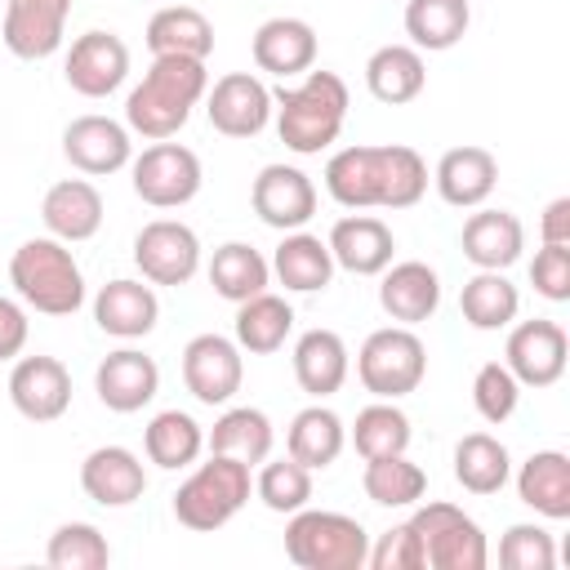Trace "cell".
<instances>
[{"label":"cell","mask_w":570,"mask_h":570,"mask_svg":"<svg viewBox=\"0 0 570 570\" xmlns=\"http://www.w3.org/2000/svg\"><path fill=\"white\" fill-rule=\"evenodd\" d=\"M249 205H254V214H258L267 227H276V232H298V227H307L312 214H316V187H312V178H307L303 169H294V165H263L258 178H254V187H249Z\"/></svg>","instance_id":"ac0fdd59"},{"label":"cell","mask_w":570,"mask_h":570,"mask_svg":"<svg viewBox=\"0 0 570 570\" xmlns=\"http://www.w3.org/2000/svg\"><path fill=\"white\" fill-rule=\"evenodd\" d=\"M205 89L209 71L200 58H151L147 76L125 98L129 134H142L147 142L174 138L191 120V107L205 98Z\"/></svg>","instance_id":"7a4b0ae2"},{"label":"cell","mask_w":570,"mask_h":570,"mask_svg":"<svg viewBox=\"0 0 570 570\" xmlns=\"http://www.w3.org/2000/svg\"><path fill=\"white\" fill-rule=\"evenodd\" d=\"M459 312L472 330H508L521 312V294L503 272H476L459 289Z\"/></svg>","instance_id":"ab89813d"},{"label":"cell","mask_w":570,"mask_h":570,"mask_svg":"<svg viewBox=\"0 0 570 570\" xmlns=\"http://www.w3.org/2000/svg\"><path fill=\"white\" fill-rule=\"evenodd\" d=\"M205 116L223 138H254L272 120V89L254 71H227L205 89Z\"/></svg>","instance_id":"8fae6325"},{"label":"cell","mask_w":570,"mask_h":570,"mask_svg":"<svg viewBox=\"0 0 570 570\" xmlns=\"http://www.w3.org/2000/svg\"><path fill=\"white\" fill-rule=\"evenodd\" d=\"M249 463L232 459V454H209L174 494V517L178 525L196 530V534H209V530H223L245 503H249Z\"/></svg>","instance_id":"8992f818"},{"label":"cell","mask_w":570,"mask_h":570,"mask_svg":"<svg viewBox=\"0 0 570 570\" xmlns=\"http://www.w3.org/2000/svg\"><path fill=\"white\" fill-rule=\"evenodd\" d=\"M539 240L543 245H570V196L548 200V209L539 218Z\"/></svg>","instance_id":"f907efd6"},{"label":"cell","mask_w":570,"mask_h":570,"mask_svg":"<svg viewBox=\"0 0 570 570\" xmlns=\"http://www.w3.org/2000/svg\"><path fill=\"white\" fill-rule=\"evenodd\" d=\"M94 392L116 414H138L160 392V365L138 347H116L94 370Z\"/></svg>","instance_id":"d6986e66"},{"label":"cell","mask_w":570,"mask_h":570,"mask_svg":"<svg viewBox=\"0 0 570 570\" xmlns=\"http://www.w3.org/2000/svg\"><path fill=\"white\" fill-rule=\"evenodd\" d=\"M94 321L111 338H147L160 321V298H156L151 281L116 276L94 294Z\"/></svg>","instance_id":"ffe728a7"},{"label":"cell","mask_w":570,"mask_h":570,"mask_svg":"<svg viewBox=\"0 0 570 570\" xmlns=\"http://www.w3.org/2000/svg\"><path fill=\"white\" fill-rule=\"evenodd\" d=\"M294 330V307L281 294H254L245 303H236V347L249 356H272L285 347Z\"/></svg>","instance_id":"e575fe53"},{"label":"cell","mask_w":570,"mask_h":570,"mask_svg":"<svg viewBox=\"0 0 570 570\" xmlns=\"http://www.w3.org/2000/svg\"><path fill=\"white\" fill-rule=\"evenodd\" d=\"M347 445V428L343 419L330 410V405H307L289 419V432H285V454L298 459L307 472H325Z\"/></svg>","instance_id":"d6a6232c"},{"label":"cell","mask_w":570,"mask_h":570,"mask_svg":"<svg viewBox=\"0 0 570 570\" xmlns=\"http://www.w3.org/2000/svg\"><path fill=\"white\" fill-rule=\"evenodd\" d=\"M267 281H272V263L254 245H245V240H227L209 258V285L227 303H245V298L263 294Z\"/></svg>","instance_id":"74e56055"},{"label":"cell","mask_w":570,"mask_h":570,"mask_svg":"<svg viewBox=\"0 0 570 570\" xmlns=\"http://www.w3.org/2000/svg\"><path fill=\"white\" fill-rule=\"evenodd\" d=\"M361 490H365V499L379 503V508H414V503L428 494V472H423L419 463H410L405 454L365 459Z\"/></svg>","instance_id":"60d3db41"},{"label":"cell","mask_w":570,"mask_h":570,"mask_svg":"<svg viewBox=\"0 0 570 570\" xmlns=\"http://www.w3.org/2000/svg\"><path fill=\"white\" fill-rule=\"evenodd\" d=\"M410 530L419 534L423 566H432V570H485V561H490L481 525L454 503H441V499L419 503L410 517Z\"/></svg>","instance_id":"ba28073f"},{"label":"cell","mask_w":570,"mask_h":570,"mask_svg":"<svg viewBox=\"0 0 570 570\" xmlns=\"http://www.w3.org/2000/svg\"><path fill=\"white\" fill-rule=\"evenodd\" d=\"M254 494L263 499V508L267 512H281V517H289V512H298V508H307L312 503V472L298 463V459H263V468H258V476H254Z\"/></svg>","instance_id":"ee69618b"},{"label":"cell","mask_w":570,"mask_h":570,"mask_svg":"<svg viewBox=\"0 0 570 570\" xmlns=\"http://www.w3.org/2000/svg\"><path fill=\"white\" fill-rule=\"evenodd\" d=\"M512 476V459H508V445L490 432H468L459 445H454V481L468 490V494H499Z\"/></svg>","instance_id":"f35d334b"},{"label":"cell","mask_w":570,"mask_h":570,"mask_svg":"<svg viewBox=\"0 0 570 570\" xmlns=\"http://www.w3.org/2000/svg\"><path fill=\"white\" fill-rule=\"evenodd\" d=\"M499 566L503 570H552L557 566V543L543 525L517 521L499 539Z\"/></svg>","instance_id":"f6af8a7d"},{"label":"cell","mask_w":570,"mask_h":570,"mask_svg":"<svg viewBox=\"0 0 570 570\" xmlns=\"http://www.w3.org/2000/svg\"><path fill=\"white\" fill-rule=\"evenodd\" d=\"M27 312L13 298H0V361H13L27 347Z\"/></svg>","instance_id":"681fc988"},{"label":"cell","mask_w":570,"mask_h":570,"mask_svg":"<svg viewBox=\"0 0 570 570\" xmlns=\"http://www.w3.org/2000/svg\"><path fill=\"white\" fill-rule=\"evenodd\" d=\"M423 374H428V347L410 325H383L356 352V379L379 401H401L419 392Z\"/></svg>","instance_id":"52a82bcc"},{"label":"cell","mask_w":570,"mask_h":570,"mask_svg":"<svg viewBox=\"0 0 570 570\" xmlns=\"http://www.w3.org/2000/svg\"><path fill=\"white\" fill-rule=\"evenodd\" d=\"M249 53H254V67L267 71V76H281V80L307 76L316 67V31H312V22L281 13V18H267L254 31Z\"/></svg>","instance_id":"603a6c76"},{"label":"cell","mask_w":570,"mask_h":570,"mask_svg":"<svg viewBox=\"0 0 570 570\" xmlns=\"http://www.w3.org/2000/svg\"><path fill=\"white\" fill-rule=\"evenodd\" d=\"M129 183H134V196L151 209H183L187 200H196L205 174H200V156L183 142H151L142 147V156L129 160Z\"/></svg>","instance_id":"9c48e42d"},{"label":"cell","mask_w":570,"mask_h":570,"mask_svg":"<svg viewBox=\"0 0 570 570\" xmlns=\"http://www.w3.org/2000/svg\"><path fill=\"white\" fill-rule=\"evenodd\" d=\"M62 156L71 160V169L89 174V178H102V174H116L134 160V142H129V125L111 120V116H76L67 129H62Z\"/></svg>","instance_id":"e0dca14e"},{"label":"cell","mask_w":570,"mask_h":570,"mask_svg":"<svg viewBox=\"0 0 570 570\" xmlns=\"http://www.w3.org/2000/svg\"><path fill=\"white\" fill-rule=\"evenodd\" d=\"M370 552V534L347 512L298 508L285 525V557L298 570H361Z\"/></svg>","instance_id":"5b68a950"},{"label":"cell","mask_w":570,"mask_h":570,"mask_svg":"<svg viewBox=\"0 0 570 570\" xmlns=\"http://www.w3.org/2000/svg\"><path fill=\"white\" fill-rule=\"evenodd\" d=\"M472 4L468 0H405V36L414 49L441 53L468 36Z\"/></svg>","instance_id":"8d00e7d4"},{"label":"cell","mask_w":570,"mask_h":570,"mask_svg":"<svg viewBox=\"0 0 570 570\" xmlns=\"http://www.w3.org/2000/svg\"><path fill=\"white\" fill-rule=\"evenodd\" d=\"M272 441H276L272 419H267L258 405H232V410H223V414L214 419V428L205 432V450H209V454H232V459H240V463H249V468L272 454Z\"/></svg>","instance_id":"836d02e7"},{"label":"cell","mask_w":570,"mask_h":570,"mask_svg":"<svg viewBox=\"0 0 570 570\" xmlns=\"http://www.w3.org/2000/svg\"><path fill=\"white\" fill-rule=\"evenodd\" d=\"M276 134L298 156H321L347 120V85L338 71H307L298 85L272 94Z\"/></svg>","instance_id":"3957f363"},{"label":"cell","mask_w":570,"mask_h":570,"mask_svg":"<svg viewBox=\"0 0 570 570\" xmlns=\"http://www.w3.org/2000/svg\"><path fill=\"white\" fill-rule=\"evenodd\" d=\"M325 191L343 209H410L428 191V165L405 142L343 147L325 165Z\"/></svg>","instance_id":"6da1fadb"},{"label":"cell","mask_w":570,"mask_h":570,"mask_svg":"<svg viewBox=\"0 0 570 570\" xmlns=\"http://www.w3.org/2000/svg\"><path fill=\"white\" fill-rule=\"evenodd\" d=\"M134 263L151 285H187L200 272V236L178 218H151L134 236Z\"/></svg>","instance_id":"30bf717a"},{"label":"cell","mask_w":570,"mask_h":570,"mask_svg":"<svg viewBox=\"0 0 570 570\" xmlns=\"http://www.w3.org/2000/svg\"><path fill=\"white\" fill-rule=\"evenodd\" d=\"M347 370H352V356H347L343 334H334V330L298 334V343H294V379H298V387L307 396H316V401L334 396L347 383Z\"/></svg>","instance_id":"83f0119b"},{"label":"cell","mask_w":570,"mask_h":570,"mask_svg":"<svg viewBox=\"0 0 570 570\" xmlns=\"http://www.w3.org/2000/svg\"><path fill=\"white\" fill-rule=\"evenodd\" d=\"M147 49L151 58H209L214 53V27L191 4H165L147 22Z\"/></svg>","instance_id":"f546056e"},{"label":"cell","mask_w":570,"mask_h":570,"mask_svg":"<svg viewBox=\"0 0 570 570\" xmlns=\"http://www.w3.org/2000/svg\"><path fill=\"white\" fill-rule=\"evenodd\" d=\"M365 85L387 107L414 102L423 94V85H428L423 49H414V45H383V49H374L370 62H365Z\"/></svg>","instance_id":"4dcf8cb0"},{"label":"cell","mask_w":570,"mask_h":570,"mask_svg":"<svg viewBox=\"0 0 570 570\" xmlns=\"http://www.w3.org/2000/svg\"><path fill=\"white\" fill-rule=\"evenodd\" d=\"M410 419L396 410V401H374L356 414L352 423V445L361 459H383V454H405L410 450Z\"/></svg>","instance_id":"b9f144b4"},{"label":"cell","mask_w":570,"mask_h":570,"mask_svg":"<svg viewBox=\"0 0 570 570\" xmlns=\"http://www.w3.org/2000/svg\"><path fill=\"white\" fill-rule=\"evenodd\" d=\"M517 401H521V383L512 379V370L503 361H485L472 379V405L485 423H508L517 414Z\"/></svg>","instance_id":"bcb514c9"},{"label":"cell","mask_w":570,"mask_h":570,"mask_svg":"<svg viewBox=\"0 0 570 570\" xmlns=\"http://www.w3.org/2000/svg\"><path fill=\"white\" fill-rule=\"evenodd\" d=\"M459 245L476 272H508L525 249V227L512 209H481L476 205V214L463 223Z\"/></svg>","instance_id":"d4e9b609"},{"label":"cell","mask_w":570,"mask_h":570,"mask_svg":"<svg viewBox=\"0 0 570 570\" xmlns=\"http://www.w3.org/2000/svg\"><path fill=\"white\" fill-rule=\"evenodd\" d=\"M330 254H334V267L352 272V276H379L392 254H396V240H392V227L374 214H347L330 227L325 236Z\"/></svg>","instance_id":"44dd1931"},{"label":"cell","mask_w":570,"mask_h":570,"mask_svg":"<svg viewBox=\"0 0 570 570\" xmlns=\"http://www.w3.org/2000/svg\"><path fill=\"white\" fill-rule=\"evenodd\" d=\"M530 285L548 303H566L570 298V245H543V249H534Z\"/></svg>","instance_id":"c3c4849f"},{"label":"cell","mask_w":570,"mask_h":570,"mask_svg":"<svg viewBox=\"0 0 570 570\" xmlns=\"http://www.w3.org/2000/svg\"><path fill=\"white\" fill-rule=\"evenodd\" d=\"M240 379H245V361L236 338L196 334L183 347V383L200 405H227L240 392Z\"/></svg>","instance_id":"4fadbf2b"},{"label":"cell","mask_w":570,"mask_h":570,"mask_svg":"<svg viewBox=\"0 0 570 570\" xmlns=\"http://www.w3.org/2000/svg\"><path fill=\"white\" fill-rule=\"evenodd\" d=\"M67 18H71V0H4L0 40L13 58L36 62L62 49Z\"/></svg>","instance_id":"2e32d148"},{"label":"cell","mask_w":570,"mask_h":570,"mask_svg":"<svg viewBox=\"0 0 570 570\" xmlns=\"http://www.w3.org/2000/svg\"><path fill=\"white\" fill-rule=\"evenodd\" d=\"M436 196L454 209H476L490 200L494 183H499V160L494 151L476 147V142H463V147H450L441 160H436Z\"/></svg>","instance_id":"cb8c5ba5"},{"label":"cell","mask_w":570,"mask_h":570,"mask_svg":"<svg viewBox=\"0 0 570 570\" xmlns=\"http://www.w3.org/2000/svg\"><path fill=\"white\" fill-rule=\"evenodd\" d=\"M45 561L53 570H107L111 548H107V534L98 525H89V521H62L49 534Z\"/></svg>","instance_id":"7bdbcfd3"},{"label":"cell","mask_w":570,"mask_h":570,"mask_svg":"<svg viewBox=\"0 0 570 570\" xmlns=\"http://www.w3.org/2000/svg\"><path fill=\"white\" fill-rule=\"evenodd\" d=\"M9 285L13 294L45 312V316H76L85 303V276L67 240L58 236H31L9 258Z\"/></svg>","instance_id":"277c9868"},{"label":"cell","mask_w":570,"mask_h":570,"mask_svg":"<svg viewBox=\"0 0 570 570\" xmlns=\"http://www.w3.org/2000/svg\"><path fill=\"white\" fill-rule=\"evenodd\" d=\"M272 276L289 289V294H316L334 281V254L321 236L312 232H285V240L272 254Z\"/></svg>","instance_id":"1f68e13d"},{"label":"cell","mask_w":570,"mask_h":570,"mask_svg":"<svg viewBox=\"0 0 570 570\" xmlns=\"http://www.w3.org/2000/svg\"><path fill=\"white\" fill-rule=\"evenodd\" d=\"M142 450L156 468L165 472H178V468H191L205 450V428L187 414V410H160L147 428H142Z\"/></svg>","instance_id":"d590c367"},{"label":"cell","mask_w":570,"mask_h":570,"mask_svg":"<svg viewBox=\"0 0 570 570\" xmlns=\"http://www.w3.org/2000/svg\"><path fill=\"white\" fill-rule=\"evenodd\" d=\"M80 490L102 508H129L147 490L142 459L125 445H98L80 463Z\"/></svg>","instance_id":"484cf974"},{"label":"cell","mask_w":570,"mask_h":570,"mask_svg":"<svg viewBox=\"0 0 570 570\" xmlns=\"http://www.w3.org/2000/svg\"><path fill=\"white\" fill-rule=\"evenodd\" d=\"M9 401L31 423H53L71 410V374L58 356H18L9 370Z\"/></svg>","instance_id":"9a60e30c"},{"label":"cell","mask_w":570,"mask_h":570,"mask_svg":"<svg viewBox=\"0 0 570 570\" xmlns=\"http://www.w3.org/2000/svg\"><path fill=\"white\" fill-rule=\"evenodd\" d=\"M40 223H45L49 236H58L67 245L98 236V227H102V196H98V187L89 178L53 183L45 191V200H40Z\"/></svg>","instance_id":"4316f807"},{"label":"cell","mask_w":570,"mask_h":570,"mask_svg":"<svg viewBox=\"0 0 570 570\" xmlns=\"http://www.w3.org/2000/svg\"><path fill=\"white\" fill-rule=\"evenodd\" d=\"M365 566H370V570H423V548H419V534L410 530V521L383 530V534L370 543Z\"/></svg>","instance_id":"7dc6e473"},{"label":"cell","mask_w":570,"mask_h":570,"mask_svg":"<svg viewBox=\"0 0 570 570\" xmlns=\"http://www.w3.org/2000/svg\"><path fill=\"white\" fill-rule=\"evenodd\" d=\"M566 356H570V338L548 316L512 325L508 347H503V365L512 370L521 387H552L566 374Z\"/></svg>","instance_id":"7c38bea8"},{"label":"cell","mask_w":570,"mask_h":570,"mask_svg":"<svg viewBox=\"0 0 570 570\" xmlns=\"http://www.w3.org/2000/svg\"><path fill=\"white\" fill-rule=\"evenodd\" d=\"M62 76L80 98H107L129 76V45L116 31H85L71 40Z\"/></svg>","instance_id":"5bb4252c"},{"label":"cell","mask_w":570,"mask_h":570,"mask_svg":"<svg viewBox=\"0 0 570 570\" xmlns=\"http://www.w3.org/2000/svg\"><path fill=\"white\" fill-rule=\"evenodd\" d=\"M379 307L396 321V325H419V321H432L436 307H441V276L419 263V258H405V263H387L379 272Z\"/></svg>","instance_id":"7402d4cb"},{"label":"cell","mask_w":570,"mask_h":570,"mask_svg":"<svg viewBox=\"0 0 570 570\" xmlns=\"http://www.w3.org/2000/svg\"><path fill=\"white\" fill-rule=\"evenodd\" d=\"M517 499L548 521L570 517V459L561 450H534L517 468Z\"/></svg>","instance_id":"f1b7e54d"}]
</instances>
